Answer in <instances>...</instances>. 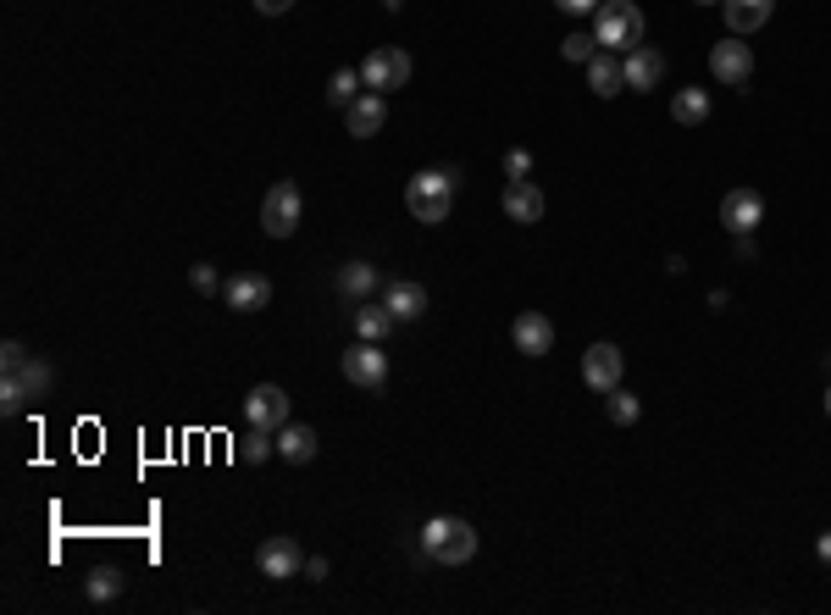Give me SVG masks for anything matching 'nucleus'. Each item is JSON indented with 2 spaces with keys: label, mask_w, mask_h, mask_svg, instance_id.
Masks as SVG:
<instances>
[{
  "label": "nucleus",
  "mask_w": 831,
  "mask_h": 615,
  "mask_svg": "<svg viewBox=\"0 0 831 615\" xmlns=\"http://www.w3.org/2000/svg\"><path fill=\"white\" fill-rule=\"evenodd\" d=\"M455 184H461V173H455V167H444V173H416V178L404 184V206H410V217H416V222H428V228H439V222L450 217V206H455Z\"/></svg>",
  "instance_id": "1"
},
{
  "label": "nucleus",
  "mask_w": 831,
  "mask_h": 615,
  "mask_svg": "<svg viewBox=\"0 0 831 615\" xmlns=\"http://www.w3.org/2000/svg\"><path fill=\"white\" fill-rule=\"evenodd\" d=\"M422 549L439 560V565H466L477 554V527L461 521V515H433L422 527Z\"/></svg>",
  "instance_id": "2"
},
{
  "label": "nucleus",
  "mask_w": 831,
  "mask_h": 615,
  "mask_svg": "<svg viewBox=\"0 0 831 615\" xmlns=\"http://www.w3.org/2000/svg\"><path fill=\"white\" fill-rule=\"evenodd\" d=\"M593 40H599V51L643 45V12L632 7V0H604V7L593 12Z\"/></svg>",
  "instance_id": "3"
},
{
  "label": "nucleus",
  "mask_w": 831,
  "mask_h": 615,
  "mask_svg": "<svg viewBox=\"0 0 831 615\" xmlns=\"http://www.w3.org/2000/svg\"><path fill=\"white\" fill-rule=\"evenodd\" d=\"M360 79H366V90L393 95V90H404V84H410V56H404L399 45H377V51L360 62Z\"/></svg>",
  "instance_id": "4"
},
{
  "label": "nucleus",
  "mask_w": 831,
  "mask_h": 615,
  "mask_svg": "<svg viewBox=\"0 0 831 615\" xmlns=\"http://www.w3.org/2000/svg\"><path fill=\"white\" fill-rule=\"evenodd\" d=\"M299 211H305V200H299V184H272L266 189V206H261V228L272 233V239H288L294 228H299Z\"/></svg>",
  "instance_id": "5"
},
{
  "label": "nucleus",
  "mask_w": 831,
  "mask_h": 615,
  "mask_svg": "<svg viewBox=\"0 0 831 615\" xmlns=\"http://www.w3.org/2000/svg\"><path fill=\"white\" fill-rule=\"evenodd\" d=\"M344 377H349L355 388H382V383H388V355H382L371 338H360V344L344 350Z\"/></svg>",
  "instance_id": "6"
},
{
  "label": "nucleus",
  "mask_w": 831,
  "mask_h": 615,
  "mask_svg": "<svg viewBox=\"0 0 831 615\" xmlns=\"http://www.w3.org/2000/svg\"><path fill=\"white\" fill-rule=\"evenodd\" d=\"M244 421H250V427L277 432V427L288 421V394H283L277 383H255V388L244 394Z\"/></svg>",
  "instance_id": "7"
},
{
  "label": "nucleus",
  "mask_w": 831,
  "mask_h": 615,
  "mask_svg": "<svg viewBox=\"0 0 831 615\" xmlns=\"http://www.w3.org/2000/svg\"><path fill=\"white\" fill-rule=\"evenodd\" d=\"M709 73L720 79V84H732V90H743L748 79H754V51L732 34V40H720L715 51H709Z\"/></svg>",
  "instance_id": "8"
},
{
  "label": "nucleus",
  "mask_w": 831,
  "mask_h": 615,
  "mask_svg": "<svg viewBox=\"0 0 831 615\" xmlns=\"http://www.w3.org/2000/svg\"><path fill=\"white\" fill-rule=\"evenodd\" d=\"M0 366H7V377H18V383H23L34 399L51 388V366H45L40 355H29L18 338H7V350H0Z\"/></svg>",
  "instance_id": "9"
},
{
  "label": "nucleus",
  "mask_w": 831,
  "mask_h": 615,
  "mask_svg": "<svg viewBox=\"0 0 831 615\" xmlns=\"http://www.w3.org/2000/svg\"><path fill=\"white\" fill-rule=\"evenodd\" d=\"M720 222L732 228V239H737V233H754V228L765 222V200H759V189H726V200H720Z\"/></svg>",
  "instance_id": "10"
},
{
  "label": "nucleus",
  "mask_w": 831,
  "mask_h": 615,
  "mask_svg": "<svg viewBox=\"0 0 831 615\" xmlns=\"http://www.w3.org/2000/svg\"><path fill=\"white\" fill-rule=\"evenodd\" d=\"M222 294H228V311H266L272 305V278L266 272H233L222 283Z\"/></svg>",
  "instance_id": "11"
},
{
  "label": "nucleus",
  "mask_w": 831,
  "mask_h": 615,
  "mask_svg": "<svg viewBox=\"0 0 831 615\" xmlns=\"http://www.w3.org/2000/svg\"><path fill=\"white\" fill-rule=\"evenodd\" d=\"M255 565H261V576H266V582H288V576H299V571H305V560H299V543H294V538H266V543H261V554H255Z\"/></svg>",
  "instance_id": "12"
},
{
  "label": "nucleus",
  "mask_w": 831,
  "mask_h": 615,
  "mask_svg": "<svg viewBox=\"0 0 831 615\" xmlns=\"http://www.w3.org/2000/svg\"><path fill=\"white\" fill-rule=\"evenodd\" d=\"M511 344H516L522 355H533V361H538V355H549V350H555V322H549L544 311H522V316H516V327H511Z\"/></svg>",
  "instance_id": "13"
},
{
  "label": "nucleus",
  "mask_w": 831,
  "mask_h": 615,
  "mask_svg": "<svg viewBox=\"0 0 831 615\" xmlns=\"http://www.w3.org/2000/svg\"><path fill=\"white\" fill-rule=\"evenodd\" d=\"M499 206H505V217H511V222H522V228L544 222V189H538V184H527V178H511Z\"/></svg>",
  "instance_id": "14"
},
{
  "label": "nucleus",
  "mask_w": 831,
  "mask_h": 615,
  "mask_svg": "<svg viewBox=\"0 0 831 615\" xmlns=\"http://www.w3.org/2000/svg\"><path fill=\"white\" fill-rule=\"evenodd\" d=\"M344 123H349L355 139H371V134L388 123V95H377V90H371V95H355V101L344 106Z\"/></svg>",
  "instance_id": "15"
},
{
  "label": "nucleus",
  "mask_w": 831,
  "mask_h": 615,
  "mask_svg": "<svg viewBox=\"0 0 831 615\" xmlns=\"http://www.w3.org/2000/svg\"><path fill=\"white\" fill-rule=\"evenodd\" d=\"M582 377H588V388H599V394L621 388V350H616V344H593V350L582 355Z\"/></svg>",
  "instance_id": "16"
},
{
  "label": "nucleus",
  "mask_w": 831,
  "mask_h": 615,
  "mask_svg": "<svg viewBox=\"0 0 831 615\" xmlns=\"http://www.w3.org/2000/svg\"><path fill=\"white\" fill-rule=\"evenodd\" d=\"M382 305L393 311V322H416L428 311V289L416 283V278H393L388 289H382Z\"/></svg>",
  "instance_id": "17"
},
{
  "label": "nucleus",
  "mask_w": 831,
  "mask_h": 615,
  "mask_svg": "<svg viewBox=\"0 0 831 615\" xmlns=\"http://www.w3.org/2000/svg\"><path fill=\"white\" fill-rule=\"evenodd\" d=\"M621 67H627V90H654L665 79V56L654 45H632Z\"/></svg>",
  "instance_id": "18"
},
{
  "label": "nucleus",
  "mask_w": 831,
  "mask_h": 615,
  "mask_svg": "<svg viewBox=\"0 0 831 615\" xmlns=\"http://www.w3.org/2000/svg\"><path fill=\"white\" fill-rule=\"evenodd\" d=\"M720 12H726V29L743 40V34H754V29H765V23H770L776 0H720Z\"/></svg>",
  "instance_id": "19"
},
{
  "label": "nucleus",
  "mask_w": 831,
  "mask_h": 615,
  "mask_svg": "<svg viewBox=\"0 0 831 615\" xmlns=\"http://www.w3.org/2000/svg\"><path fill=\"white\" fill-rule=\"evenodd\" d=\"M277 455H283L288 466L316 460V427H305V421H283V427H277Z\"/></svg>",
  "instance_id": "20"
},
{
  "label": "nucleus",
  "mask_w": 831,
  "mask_h": 615,
  "mask_svg": "<svg viewBox=\"0 0 831 615\" xmlns=\"http://www.w3.org/2000/svg\"><path fill=\"white\" fill-rule=\"evenodd\" d=\"M588 90H593V95H604V101L627 90V67L616 62V51H599V56L588 62Z\"/></svg>",
  "instance_id": "21"
},
{
  "label": "nucleus",
  "mask_w": 831,
  "mask_h": 615,
  "mask_svg": "<svg viewBox=\"0 0 831 615\" xmlns=\"http://www.w3.org/2000/svg\"><path fill=\"white\" fill-rule=\"evenodd\" d=\"M377 283H382V278H377L371 261H344V272H338V294H344V300H371Z\"/></svg>",
  "instance_id": "22"
},
{
  "label": "nucleus",
  "mask_w": 831,
  "mask_h": 615,
  "mask_svg": "<svg viewBox=\"0 0 831 615\" xmlns=\"http://www.w3.org/2000/svg\"><path fill=\"white\" fill-rule=\"evenodd\" d=\"M671 117H676L682 128H698V123H709V95H704V90H682V95L671 101Z\"/></svg>",
  "instance_id": "23"
},
{
  "label": "nucleus",
  "mask_w": 831,
  "mask_h": 615,
  "mask_svg": "<svg viewBox=\"0 0 831 615\" xmlns=\"http://www.w3.org/2000/svg\"><path fill=\"white\" fill-rule=\"evenodd\" d=\"M360 84H366V79H360V67H338V73L327 79V101H333V106L344 112V106H349V101L360 95Z\"/></svg>",
  "instance_id": "24"
},
{
  "label": "nucleus",
  "mask_w": 831,
  "mask_h": 615,
  "mask_svg": "<svg viewBox=\"0 0 831 615\" xmlns=\"http://www.w3.org/2000/svg\"><path fill=\"white\" fill-rule=\"evenodd\" d=\"M388 322H393V311H388V305H360V311H355V333H360V338H371V344H377V338H388Z\"/></svg>",
  "instance_id": "25"
},
{
  "label": "nucleus",
  "mask_w": 831,
  "mask_h": 615,
  "mask_svg": "<svg viewBox=\"0 0 831 615\" xmlns=\"http://www.w3.org/2000/svg\"><path fill=\"white\" fill-rule=\"evenodd\" d=\"M604 410H610V421H616V427H632V421L643 416L638 394H627V388H610V394H604Z\"/></svg>",
  "instance_id": "26"
},
{
  "label": "nucleus",
  "mask_w": 831,
  "mask_h": 615,
  "mask_svg": "<svg viewBox=\"0 0 831 615\" xmlns=\"http://www.w3.org/2000/svg\"><path fill=\"white\" fill-rule=\"evenodd\" d=\"M266 455H277V438H272L266 427H250V432L239 438V460H250V466H261Z\"/></svg>",
  "instance_id": "27"
},
{
  "label": "nucleus",
  "mask_w": 831,
  "mask_h": 615,
  "mask_svg": "<svg viewBox=\"0 0 831 615\" xmlns=\"http://www.w3.org/2000/svg\"><path fill=\"white\" fill-rule=\"evenodd\" d=\"M117 593H123V571H117V565H101V571L90 576V598H95V604H112Z\"/></svg>",
  "instance_id": "28"
},
{
  "label": "nucleus",
  "mask_w": 831,
  "mask_h": 615,
  "mask_svg": "<svg viewBox=\"0 0 831 615\" xmlns=\"http://www.w3.org/2000/svg\"><path fill=\"white\" fill-rule=\"evenodd\" d=\"M560 56H566V62H582V67H588V62L599 56V40H593V34H566Z\"/></svg>",
  "instance_id": "29"
},
{
  "label": "nucleus",
  "mask_w": 831,
  "mask_h": 615,
  "mask_svg": "<svg viewBox=\"0 0 831 615\" xmlns=\"http://www.w3.org/2000/svg\"><path fill=\"white\" fill-rule=\"evenodd\" d=\"M29 399H34V394H29L18 377H7V388H0V410H7V416H23V410H29Z\"/></svg>",
  "instance_id": "30"
},
{
  "label": "nucleus",
  "mask_w": 831,
  "mask_h": 615,
  "mask_svg": "<svg viewBox=\"0 0 831 615\" xmlns=\"http://www.w3.org/2000/svg\"><path fill=\"white\" fill-rule=\"evenodd\" d=\"M189 283H194L200 294H217V289H222V278H217V267H211V261H200V267H189Z\"/></svg>",
  "instance_id": "31"
},
{
  "label": "nucleus",
  "mask_w": 831,
  "mask_h": 615,
  "mask_svg": "<svg viewBox=\"0 0 831 615\" xmlns=\"http://www.w3.org/2000/svg\"><path fill=\"white\" fill-rule=\"evenodd\" d=\"M533 173V156L527 150H505V178H527Z\"/></svg>",
  "instance_id": "32"
},
{
  "label": "nucleus",
  "mask_w": 831,
  "mask_h": 615,
  "mask_svg": "<svg viewBox=\"0 0 831 615\" xmlns=\"http://www.w3.org/2000/svg\"><path fill=\"white\" fill-rule=\"evenodd\" d=\"M555 7H560V12H571V18H588V12H599V7H604V0H555Z\"/></svg>",
  "instance_id": "33"
},
{
  "label": "nucleus",
  "mask_w": 831,
  "mask_h": 615,
  "mask_svg": "<svg viewBox=\"0 0 831 615\" xmlns=\"http://www.w3.org/2000/svg\"><path fill=\"white\" fill-rule=\"evenodd\" d=\"M305 582H327V560H322V554L305 560Z\"/></svg>",
  "instance_id": "34"
},
{
  "label": "nucleus",
  "mask_w": 831,
  "mask_h": 615,
  "mask_svg": "<svg viewBox=\"0 0 831 615\" xmlns=\"http://www.w3.org/2000/svg\"><path fill=\"white\" fill-rule=\"evenodd\" d=\"M294 7V0H255V12H266V18H283Z\"/></svg>",
  "instance_id": "35"
},
{
  "label": "nucleus",
  "mask_w": 831,
  "mask_h": 615,
  "mask_svg": "<svg viewBox=\"0 0 831 615\" xmlns=\"http://www.w3.org/2000/svg\"><path fill=\"white\" fill-rule=\"evenodd\" d=\"M814 554H820V560L831 565V532H820V538H814Z\"/></svg>",
  "instance_id": "36"
},
{
  "label": "nucleus",
  "mask_w": 831,
  "mask_h": 615,
  "mask_svg": "<svg viewBox=\"0 0 831 615\" xmlns=\"http://www.w3.org/2000/svg\"><path fill=\"white\" fill-rule=\"evenodd\" d=\"M825 416H831V388H825Z\"/></svg>",
  "instance_id": "37"
},
{
  "label": "nucleus",
  "mask_w": 831,
  "mask_h": 615,
  "mask_svg": "<svg viewBox=\"0 0 831 615\" xmlns=\"http://www.w3.org/2000/svg\"><path fill=\"white\" fill-rule=\"evenodd\" d=\"M698 7H715V0H698Z\"/></svg>",
  "instance_id": "38"
}]
</instances>
